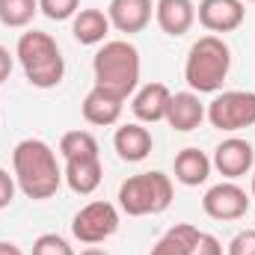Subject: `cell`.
Returning <instances> with one entry per match:
<instances>
[{"label":"cell","mask_w":255,"mask_h":255,"mask_svg":"<svg viewBox=\"0 0 255 255\" xmlns=\"http://www.w3.org/2000/svg\"><path fill=\"white\" fill-rule=\"evenodd\" d=\"M169 86L166 83H145L133 92L130 98V110L136 116L139 125H154V122H163L166 119V107H169Z\"/></svg>","instance_id":"4fadbf2b"},{"label":"cell","mask_w":255,"mask_h":255,"mask_svg":"<svg viewBox=\"0 0 255 255\" xmlns=\"http://www.w3.org/2000/svg\"><path fill=\"white\" fill-rule=\"evenodd\" d=\"M80 255H110L107 250H98V247H89V250H83Z\"/></svg>","instance_id":"f1b7e54d"},{"label":"cell","mask_w":255,"mask_h":255,"mask_svg":"<svg viewBox=\"0 0 255 255\" xmlns=\"http://www.w3.org/2000/svg\"><path fill=\"white\" fill-rule=\"evenodd\" d=\"M193 255H223V244H220L214 235L202 232L199 241H196V247H193Z\"/></svg>","instance_id":"484cf974"},{"label":"cell","mask_w":255,"mask_h":255,"mask_svg":"<svg viewBox=\"0 0 255 255\" xmlns=\"http://www.w3.org/2000/svg\"><path fill=\"white\" fill-rule=\"evenodd\" d=\"M60 154H63V178L68 190L77 196H92L101 187L104 166H101V151L98 139L89 130H65L60 136Z\"/></svg>","instance_id":"3957f363"},{"label":"cell","mask_w":255,"mask_h":255,"mask_svg":"<svg viewBox=\"0 0 255 255\" xmlns=\"http://www.w3.org/2000/svg\"><path fill=\"white\" fill-rule=\"evenodd\" d=\"M175 199L172 178L160 169L151 172H139L122 181L119 187V208L128 217H154L163 214Z\"/></svg>","instance_id":"8992f818"},{"label":"cell","mask_w":255,"mask_h":255,"mask_svg":"<svg viewBox=\"0 0 255 255\" xmlns=\"http://www.w3.org/2000/svg\"><path fill=\"white\" fill-rule=\"evenodd\" d=\"M113 148H116V154H119L125 163H139V160H145V157L151 154L154 139H151L148 128H142L139 122H128V125L116 128Z\"/></svg>","instance_id":"e0dca14e"},{"label":"cell","mask_w":255,"mask_h":255,"mask_svg":"<svg viewBox=\"0 0 255 255\" xmlns=\"http://www.w3.org/2000/svg\"><path fill=\"white\" fill-rule=\"evenodd\" d=\"M211 169H214V163H211V157L202 148H193L190 145V148H181L175 154V181L184 184V187L205 184L211 178Z\"/></svg>","instance_id":"ac0fdd59"},{"label":"cell","mask_w":255,"mask_h":255,"mask_svg":"<svg viewBox=\"0 0 255 255\" xmlns=\"http://www.w3.org/2000/svg\"><path fill=\"white\" fill-rule=\"evenodd\" d=\"M196 21L208 33H235L247 21V3L244 0H199Z\"/></svg>","instance_id":"8fae6325"},{"label":"cell","mask_w":255,"mask_h":255,"mask_svg":"<svg viewBox=\"0 0 255 255\" xmlns=\"http://www.w3.org/2000/svg\"><path fill=\"white\" fill-rule=\"evenodd\" d=\"M15 190H18V184H15V175H9V169H3V166H0V211L12 205Z\"/></svg>","instance_id":"d4e9b609"},{"label":"cell","mask_w":255,"mask_h":255,"mask_svg":"<svg viewBox=\"0 0 255 255\" xmlns=\"http://www.w3.org/2000/svg\"><path fill=\"white\" fill-rule=\"evenodd\" d=\"M33 255H77V253L71 250V244L65 238L48 232V235H39L33 241Z\"/></svg>","instance_id":"603a6c76"},{"label":"cell","mask_w":255,"mask_h":255,"mask_svg":"<svg viewBox=\"0 0 255 255\" xmlns=\"http://www.w3.org/2000/svg\"><path fill=\"white\" fill-rule=\"evenodd\" d=\"M0 255H24V253H21L18 244H12V241H0Z\"/></svg>","instance_id":"83f0119b"},{"label":"cell","mask_w":255,"mask_h":255,"mask_svg":"<svg viewBox=\"0 0 255 255\" xmlns=\"http://www.w3.org/2000/svg\"><path fill=\"white\" fill-rule=\"evenodd\" d=\"M166 125L178 133H190L205 122V104L196 92H172L169 98V107H166Z\"/></svg>","instance_id":"5bb4252c"},{"label":"cell","mask_w":255,"mask_h":255,"mask_svg":"<svg viewBox=\"0 0 255 255\" xmlns=\"http://www.w3.org/2000/svg\"><path fill=\"white\" fill-rule=\"evenodd\" d=\"M12 65H15V57L9 54V48H3V45H0V83H6V80H9Z\"/></svg>","instance_id":"4316f807"},{"label":"cell","mask_w":255,"mask_h":255,"mask_svg":"<svg viewBox=\"0 0 255 255\" xmlns=\"http://www.w3.org/2000/svg\"><path fill=\"white\" fill-rule=\"evenodd\" d=\"M110 33V18L101 9H80L71 18V36L80 45H104Z\"/></svg>","instance_id":"d6986e66"},{"label":"cell","mask_w":255,"mask_h":255,"mask_svg":"<svg viewBox=\"0 0 255 255\" xmlns=\"http://www.w3.org/2000/svg\"><path fill=\"white\" fill-rule=\"evenodd\" d=\"M244 3H255V0H244Z\"/></svg>","instance_id":"4dcf8cb0"},{"label":"cell","mask_w":255,"mask_h":255,"mask_svg":"<svg viewBox=\"0 0 255 255\" xmlns=\"http://www.w3.org/2000/svg\"><path fill=\"white\" fill-rule=\"evenodd\" d=\"M39 15V0H0V24L9 30H24Z\"/></svg>","instance_id":"44dd1931"},{"label":"cell","mask_w":255,"mask_h":255,"mask_svg":"<svg viewBox=\"0 0 255 255\" xmlns=\"http://www.w3.org/2000/svg\"><path fill=\"white\" fill-rule=\"evenodd\" d=\"M15 57L24 68V77L36 89H54L65 77V60L57 39L42 30H27L18 36Z\"/></svg>","instance_id":"277c9868"},{"label":"cell","mask_w":255,"mask_h":255,"mask_svg":"<svg viewBox=\"0 0 255 255\" xmlns=\"http://www.w3.org/2000/svg\"><path fill=\"white\" fill-rule=\"evenodd\" d=\"M116 232H119V208L104 199L83 205L71 220V235L86 247H98V244L110 241Z\"/></svg>","instance_id":"ba28073f"},{"label":"cell","mask_w":255,"mask_h":255,"mask_svg":"<svg viewBox=\"0 0 255 255\" xmlns=\"http://www.w3.org/2000/svg\"><path fill=\"white\" fill-rule=\"evenodd\" d=\"M250 196L255 199V172H253V193H250Z\"/></svg>","instance_id":"f546056e"},{"label":"cell","mask_w":255,"mask_h":255,"mask_svg":"<svg viewBox=\"0 0 255 255\" xmlns=\"http://www.w3.org/2000/svg\"><path fill=\"white\" fill-rule=\"evenodd\" d=\"M154 21L166 36H184L196 24V3L193 0H157L154 3Z\"/></svg>","instance_id":"2e32d148"},{"label":"cell","mask_w":255,"mask_h":255,"mask_svg":"<svg viewBox=\"0 0 255 255\" xmlns=\"http://www.w3.org/2000/svg\"><path fill=\"white\" fill-rule=\"evenodd\" d=\"M12 175H15L18 190L36 202L51 199L65 181L57 151L45 139H36V136H27L12 148Z\"/></svg>","instance_id":"6da1fadb"},{"label":"cell","mask_w":255,"mask_h":255,"mask_svg":"<svg viewBox=\"0 0 255 255\" xmlns=\"http://www.w3.org/2000/svg\"><path fill=\"white\" fill-rule=\"evenodd\" d=\"M122 110H125V101L116 98V95H110V92L101 89V86H92V89L86 92L83 104H80L83 119H86L89 125H95V128L116 125V122L122 119Z\"/></svg>","instance_id":"9a60e30c"},{"label":"cell","mask_w":255,"mask_h":255,"mask_svg":"<svg viewBox=\"0 0 255 255\" xmlns=\"http://www.w3.org/2000/svg\"><path fill=\"white\" fill-rule=\"evenodd\" d=\"M199 235H202V232H199L196 226L178 223V226H172V229H166V232L160 235V241L151 247L148 255H193V247H196Z\"/></svg>","instance_id":"ffe728a7"},{"label":"cell","mask_w":255,"mask_h":255,"mask_svg":"<svg viewBox=\"0 0 255 255\" xmlns=\"http://www.w3.org/2000/svg\"><path fill=\"white\" fill-rule=\"evenodd\" d=\"M232 68V51L229 45L208 33L202 39H196L187 51V63H184V80L196 95H217L229 77Z\"/></svg>","instance_id":"5b68a950"},{"label":"cell","mask_w":255,"mask_h":255,"mask_svg":"<svg viewBox=\"0 0 255 255\" xmlns=\"http://www.w3.org/2000/svg\"><path fill=\"white\" fill-rule=\"evenodd\" d=\"M139 51L128 42V39H110L104 42L95 57H92V74H95V86L107 89L110 95L128 101L136 86H139Z\"/></svg>","instance_id":"7a4b0ae2"},{"label":"cell","mask_w":255,"mask_h":255,"mask_svg":"<svg viewBox=\"0 0 255 255\" xmlns=\"http://www.w3.org/2000/svg\"><path fill=\"white\" fill-rule=\"evenodd\" d=\"M151 15H154V3L151 0H110L107 3L110 27L125 33V36L142 33L151 24Z\"/></svg>","instance_id":"7c38bea8"},{"label":"cell","mask_w":255,"mask_h":255,"mask_svg":"<svg viewBox=\"0 0 255 255\" xmlns=\"http://www.w3.org/2000/svg\"><path fill=\"white\" fill-rule=\"evenodd\" d=\"M39 12L51 21H68L80 12V0H39Z\"/></svg>","instance_id":"7402d4cb"},{"label":"cell","mask_w":255,"mask_h":255,"mask_svg":"<svg viewBox=\"0 0 255 255\" xmlns=\"http://www.w3.org/2000/svg\"><path fill=\"white\" fill-rule=\"evenodd\" d=\"M250 202H253V196L244 190L241 184H235V181H220V184L208 187V193L202 196V211H205L211 220L232 223V220L247 217Z\"/></svg>","instance_id":"9c48e42d"},{"label":"cell","mask_w":255,"mask_h":255,"mask_svg":"<svg viewBox=\"0 0 255 255\" xmlns=\"http://www.w3.org/2000/svg\"><path fill=\"white\" fill-rule=\"evenodd\" d=\"M205 119L223 133H238L255 125V92L250 89H226L217 92L205 107Z\"/></svg>","instance_id":"52a82bcc"},{"label":"cell","mask_w":255,"mask_h":255,"mask_svg":"<svg viewBox=\"0 0 255 255\" xmlns=\"http://www.w3.org/2000/svg\"><path fill=\"white\" fill-rule=\"evenodd\" d=\"M226 255H255V229H244V232H238V235L229 241Z\"/></svg>","instance_id":"cb8c5ba5"},{"label":"cell","mask_w":255,"mask_h":255,"mask_svg":"<svg viewBox=\"0 0 255 255\" xmlns=\"http://www.w3.org/2000/svg\"><path fill=\"white\" fill-rule=\"evenodd\" d=\"M214 169L226 178V181H235V178H244L250 175L255 166V148L250 139L244 136H226L217 148H214V157H211Z\"/></svg>","instance_id":"30bf717a"}]
</instances>
